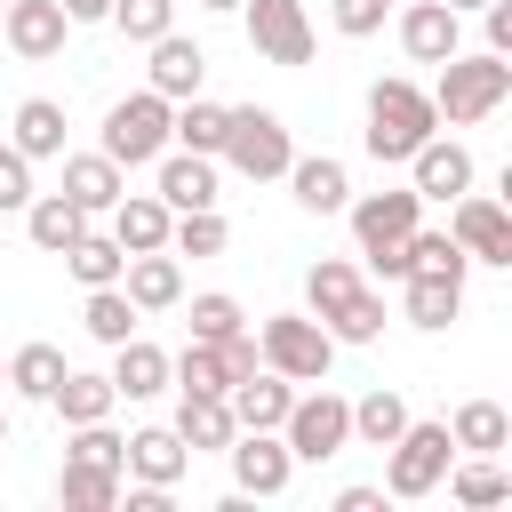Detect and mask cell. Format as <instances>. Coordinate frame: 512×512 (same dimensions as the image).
<instances>
[{"instance_id": "obj_1", "label": "cell", "mask_w": 512, "mask_h": 512, "mask_svg": "<svg viewBox=\"0 0 512 512\" xmlns=\"http://www.w3.org/2000/svg\"><path fill=\"white\" fill-rule=\"evenodd\" d=\"M424 96H432L440 128H480V120L512 96V56H488V48H480V56H464V48H456Z\"/></svg>"}, {"instance_id": "obj_2", "label": "cell", "mask_w": 512, "mask_h": 512, "mask_svg": "<svg viewBox=\"0 0 512 512\" xmlns=\"http://www.w3.org/2000/svg\"><path fill=\"white\" fill-rule=\"evenodd\" d=\"M432 128H440V112H432V96H424L416 80L392 72V80L368 88V160H384V168L400 160V168H408V152H416Z\"/></svg>"}, {"instance_id": "obj_3", "label": "cell", "mask_w": 512, "mask_h": 512, "mask_svg": "<svg viewBox=\"0 0 512 512\" xmlns=\"http://www.w3.org/2000/svg\"><path fill=\"white\" fill-rule=\"evenodd\" d=\"M216 160H232L248 184H272V176H288V160H296V144H288V120L272 112V104H224V152Z\"/></svg>"}, {"instance_id": "obj_4", "label": "cell", "mask_w": 512, "mask_h": 512, "mask_svg": "<svg viewBox=\"0 0 512 512\" xmlns=\"http://www.w3.org/2000/svg\"><path fill=\"white\" fill-rule=\"evenodd\" d=\"M448 464H456V440H448V424H432V416H408V424H400V440L384 448V496L416 504V496H432V488L448 480Z\"/></svg>"}, {"instance_id": "obj_5", "label": "cell", "mask_w": 512, "mask_h": 512, "mask_svg": "<svg viewBox=\"0 0 512 512\" xmlns=\"http://www.w3.org/2000/svg\"><path fill=\"white\" fill-rule=\"evenodd\" d=\"M256 360L280 368L288 384H328V368H336V336H328L312 312H272V320L256 328Z\"/></svg>"}, {"instance_id": "obj_6", "label": "cell", "mask_w": 512, "mask_h": 512, "mask_svg": "<svg viewBox=\"0 0 512 512\" xmlns=\"http://www.w3.org/2000/svg\"><path fill=\"white\" fill-rule=\"evenodd\" d=\"M280 440H288L296 464H328V456H344V448H352V400L328 392V384L296 392L288 416H280Z\"/></svg>"}, {"instance_id": "obj_7", "label": "cell", "mask_w": 512, "mask_h": 512, "mask_svg": "<svg viewBox=\"0 0 512 512\" xmlns=\"http://www.w3.org/2000/svg\"><path fill=\"white\" fill-rule=\"evenodd\" d=\"M168 96H152V88H136V96H120L112 112H104V160H120V168H152L160 152H168Z\"/></svg>"}, {"instance_id": "obj_8", "label": "cell", "mask_w": 512, "mask_h": 512, "mask_svg": "<svg viewBox=\"0 0 512 512\" xmlns=\"http://www.w3.org/2000/svg\"><path fill=\"white\" fill-rule=\"evenodd\" d=\"M248 16V48L264 64H312V16L304 0H240Z\"/></svg>"}, {"instance_id": "obj_9", "label": "cell", "mask_w": 512, "mask_h": 512, "mask_svg": "<svg viewBox=\"0 0 512 512\" xmlns=\"http://www.w3.org/2000/svg\"><path fill=\"white\" fill-rule=\"evenodd\" d=\"M448 240H456L472 264H512V216H504V200L456 192V200H448Z\"/></svg>"}, {"instance_id": "obj_10", "label": "cell", "mask_w": 512, "mask_h": 512, "mask_svg": "<svg viewBox=\"0 0 512 512\" xmlns=\"http://www.w3.org/2000/svg\"><path fill=\"white\" fill-rule=\"evenodd\" d=\"M344 216H352V240H360V248H384V240H408V232L424 224V192H416V184H384V192L344 200Z\"/></svg>"}, {"instance_id": "obj_11", "label": "cell", "mask_w": 512, "mask_h": 512, "mask_svg": "<svg viewBox=\"0 0 512 512\" xmlns=\"http://www.w3.org/2000/svg\"><path fill=\"white\" fill-rule=\"evenodd\" d=\"M232 488L240 496H280L288 480H296V456H288V440L280 432H232Z\"/></svg>"}, {"instance_id": "obj_12", "label": "cell", "mask_w": 512, "mask_h": 512, "mask_svg": "<svg viewBox=\"0 0 512 512\" xmlns=\"http://www.w3.org/2000/svg\"><path fill=\"white\" fill-rule=\"evenodd\" d=\"M400 48L416 64H448L464 48V16L448 0H400Z\"/></svg>"}, {"instance_id": "obj_13", "label": "cell", "mask_w": 512, "mask_h": 512, "mask_svg": "<svg viewBox=\"0 0 512 512\" xmlns=\"http://www.w3.org/2000/svg\"><path fill=\"white\" fill-rule=\"evenodd\" d=\"M152 48V64H144V88L152 96H168V104H184V96H200V80H208V56H200V40H184L176 24L160 32V40H144Z\"/></svg>"}, {"instance_id": "obj_14", "label": "cell", "mask_w": 512, "mask_h": 512, "mask_svg": "<svg viewBox=\"0 0 512 512\" xmlns=\"http://www.w3.org/2000/svg\"><path fill=\"white\" fill-rule=\"evenodd\" d=\"M64 32H72V16H64L56 0H8V8H0V40H8L24 64H48V56L64 48Z\"/></svg>"}, {"instance_id": "obj_15", "label": "cell", "mask_w": 512, "mask_h": 512, "mask_svg": "<svg viewBox=\"0 0 512 512\" xmlns=\"http://www.w3.org/2000/svg\"><path fill=\"white\" fill-rule=\"evenodd\" d=\"M472 176H480V168H472V152H464V144H448L440 128L408 152V184H416L424 200H456V192H472Z\"/></svg>"}, {"instance_id": "obj_16", "label": "cell", "mask_w": 512, "mask_h": 512, "mask_svg": "<svg viewBox=\"0 0 512 512\" xmlns=\"http://www.w3.org/2000/svg\"><path fill=\"white\" fill-rule=\"evenodd\" d=\"M288 400H296V384H288L280 368H264V360H256V368L224 392V408H232V424H240V432H280Z\"/></svg>"}, {"instance_id": "obj_17", "label": "cell", "mask_w": 512, "mask_h": 512, "mask_svg": "<svg viewBox=\"0 0 512 512\" xmlns=\"http://www.w3.org/2000/svg\"><path fill=\"white\" fill-rule=\"evenodd\" d=\"M152 168H160V184H152V192L168 200V216H184V208H216V160H208V152L168 144Z\"/></svg>"}, {"instance_id": "obj_18", "label": "cell", "mask_w": 512, "mask_h": 512, "mask_svg": "<svg viewBox=\"0 0 512 512\" xmlns=\"http://www.w3.org/2000/svg\"><path fill=\"white\" fill-rule=\"evenodd\" d=\"M120 472H136L144 488H176V480L192 472V448L176 440V424H144V432H128V456H120Z\"/></svg>"}, {"instance_id": "obj_19", "label": "cell", "mask_w": 512, "mask_h": 512, "mask_svg": "<svg viewBox=\"0 0 512 512\" xmlns=\"http://www.w3.org/2000/svg\"><path fill=\"white\" fill-rule=\"evenodd\" d=\"M80 216H104L120 192H128V168L120 160H104V152H64V184H56Z\"/></svg>"}, {"instance_id": "obj_20", "label": "cell", "mask_w": 512, "mask_h": 512, "mask_svg": "<svg viewBox=\"0 0 512 512\" xmlns=\"http://www.w3.org/2000/svg\"><path fill=\"white\" fill-rule=\"evenodd\" d=\"M288 192H296V208H304V216H344V200H352V168H344V160H328V152L288 160Z\"/></svg>"}, {"instance_id": "obj_21", "label": "cell", "mask_w": 512, "mask_h": 512, "mask_svg": "<svg viewBox=\"0 0 512 512\" xmlns=\"http://www.w3.org/2000/svg\"><path fill=\"white\" fill-rule=\"evenodd\" d=\"M120 288H128L136 312H168V304H184V264L168 248H144V256L120 264Z\"/></svg>"}, {"instance_id": "obj_22", "label": "cell", "mask_w": 512, "mask_h": 512, "mask_svg": "<svg viewBox=\"0 0 512 512\" xmlns=\"http://www.w3.org/2000/svg\"><path fill=\"white\" fill-rule=\"evenodd\" d=\"M232 408H224V392H176V440L192 448V456H224L232 448Z\"/></svg>"}, {"instance_id": "obj_23", "label": "cell", "mask_w": 512, "mask_h": 512, "mask_svg": "<svg viewBox=\"0 0 512 512\" xmlns=\"http://www.w3.org/2000/svg\"><path fill=\"white\" fill-rule=\"evenodd\" d=\"M104 216H112V240H120L128 256H144V248H168V200H160V192H120Z\"/></svg>"}, {"instance_id": "obj_24", "label": "cell", "mask_w": 512, "mask_h": 512, "mask_svg": "<svg viewBox=\"0 0 512 512\" xmlns=\"http://www.w3.org/2000/svg\"><path fill=\"white\" fill-rule=\"evenodd\" d=\"M400 312H408V328L440 336V328H456V312H464V280H432V272H408V280H400Z\"/></svg>"}, {"instance_id": "obj_25", "label": "cell", "mask_w": 512, "mask_h": 512, "mask_svg": "<svg viewBox=\"0 0 512 512\" xmlns=\"http://www.w3.org/2000/svg\"><path fill=\"white\" fill-rule=\"evenodd\" d=\"M112 392H120V400H160V392H168V352L144 344V336L112 344Z\"/></svg>"}, {"instance_id": "obj_26", "label": "cell", "mask_w": 512, "mask_h": 512, "mask_svg": "<svg viewBox=\"0 0 512 512\" xmlns=\"http://www.w3.org/2000/svg\"><path fill=\"white\" fill-rule=\"evenodd\" d=\"M48 408H56L64 424H104V416L120 408V392H112V376H88V368H64V376H56V392H48Z\"/></svg>"}, {"instance_id": "obj_27", "label": "cell", "mask_w": 512, "mask_h": 512, "mask_svg": "<svg viewBox=\"0 0 512 512\" xmlns=\"http://www.w3.org/2000/svg\"><path fill=\"white\" fill-rule=\"evenodd\" d=\"M8 144H16L24 160H56V152H64V104H56V96H24Z\"/></svg>"}, {"instance_id": "obj_28", "label": "cell", "mask_w": 512, "mask_h": 512, "mask_svg": "<svg viewBox=\"0 0 512 512\" xmlns=\"http://www.w3.org/2000/svg\"><path fill=\"white\" fill-rule=\"evenodd\" d=\"M120 264H128V248H120L112 232H96V224H80V232L64 240V272H72L80 288H104V280H120Z\"/></svg>"}, {"instance_id": "obj_29", "label": "cell", "mask_w": 512, "mask_h": 512, "mask_svg": "<svg viewBox=\"0 0 512 512\" xmlns=\"http://www.w3.org/2000/svg\"><path fill=\"white\" fill-rule=\"evenodd\" d=\"M80 224H96V216H80L64 192H32V200H24V232H32L40 256H64V240H72Z\"/></svg>"}, {"instance_id": "obj_30", "label": "cell", "mask_w": 512, "mask_h": 512, "mask_svg": "<svg viewBox=\"0 0 512 512\" xmlns=\"http://www.w3.org/2000/svg\"><path fill=\"white\" fill-rule=\"evenodd\" d=\"M448 440H456V456H496V448L512 440V416H504L496 400H464V408L448 416Z\"/></svg>"}, {"instance_id": "obj_31", "label": "cell", "mask_w": 512, "mask_h": 512, "mask_svg": "<svg viewBox=\"0 0 512 512\" xmlns=\"http://www.w3.org/2000/svg\"><path fill=\"white\" fill-rule=\"evenodd\" d=\"M136 320H144V312L128 304V288H120V280L88 288V304H80V328H88L96 344H128V336H136Z\"/></svg>"}, {"instance_id": "obj_32", "label": "cell", "mask_w": 512, "mask_h": 512, "mask_svg": "<svg viewBox=\"0 0 512 512\" xmlns=\"http://www.w3.org/2000/svg\"><path fill=\"white\" fill-rule=\"evenodd\" d=\"M64 368H72V360H64L56 344H16V352H8V368H0V384H16V400H48Z\"/></svg>"}, {"instance_id": "obj_33", "label": "cell", "mask_w": 512, "mask_h": 512, "mask_svg": "<svg viewBox=\"0 0 512 512\" xmlns=\"http://www.w3.org/2000/svg\"><path fill=\"white\" fill-rule=\"evenodd\" d=\"M400 424H408V400H400L392 384H376V392L352 400V440H360V448H392Z\"/></svg>"}, {"instance_id": "obj_34", "label": "cell", "mask_w": 512, "mask_h": 512, "mask_svg": "<svg viewBox=\"0 0 512 512\" xmlns=\"http://www.w3.org/2000/svg\"><path fill=\"white\" fill-rule=\"evenodd\" d=\"M168 144H184V152H224V104H208V96H184L176 112H168Z\"/></svg>"}, {"instance_id": "obj_35", "label": "cell", "mask_w": 512, "mask_h": 512, "mask_svg": "<svg viewBox=\"0 0 512 512\" xmlns=\"http://www.w3.org/2000/svg\"><path fill=\"white\" fill-rule=\"evenodd\" d=\"M352 296H360V272H352L344 256H320V264L304 272V312H312V320H336Z\"/></svg>"}, {"instance_id": "obj_36", "label": "cell", "mask_w": 512, "mask_h": 512, "mask_svg": "<svg viewBox=\"0 0 512 512\" xmlns=\"http://www.w3.org/2000/svg\"><path fill=\"white\" fill-rule=\"evenodd\" d=\"M120 480H128V472H104V464H64V472H56V496H64L72 512H112V504H120Z\"/></svg>"}, {"instance_id": "obj_37", "label": "cell", "mask_w": 512, "mask_h": 512, "mask_svg": "<svg viewBox=\"0 0 512 512\" xmlns=\"http://www.w3.org/2000/svg\"><path fill=\"white\" fill-rule=\"evenodd\" d=\"M224 240H232V224H224L216 208H184V216H168V256H224Z\"/></svg>"}, {"instance_id": "obj_38", "label": "cell", "mask_w": 512, "mask_h": 512, "mask_svg": "<svg viewBox=\"0 0 512 512\" xmlns=\"http://www.w3.org/2000/svg\"><path fill=\"white\" fill-rule=\"evenodd\" d=\"M448 496H456V504H472V512H488V504H504V496H512V480H504V464H496V456H472V464H448Z\"/></svg>"}, {"instance_id": "obj_39", "label": "cell", "mask_w": 512, "mask_h": 512, "mask_svg": "<svg viewBox=\"0 0 512 512\" xmlns=\"http://www.w3.org/2000/svg\"><path fill=\"white\" fill-rule=\"evenodd\" d=\"M408 272H432V280H464V272H472V256H464L448 232H424V224H416V232H408Z\"/></svg>"}, {"instance_id": "obj_40", "label": "cell", "mask_w": 512, "mask_h": 512, "mask_svg": "<svg viewBox=\"0 0 512 512\" xmlns=\"http://www.w3.org/2000/svg\"><path fill=\"white\" fill-rule=\"evenodd\" d=\"M320 328H328L336 344H376V336H384V296H376V288L360 280V296H352V304H344L336 320H320Z\"/></svg>"}, {"instance_id": "obj_41", "label": "cell", "mask_w": 512, "mask_h": 512, "mask_svg": "<svg viewBox=\"0 0 512 512\" xmlns=\"http://www.w3.org/2000/svg\"><path fill=\"white\" fill-rule=\"evenodd\" d=\"M72 440H64V464H104V472H120V456H128V440L112 432V416L104 424H64Z\"/></svg>"}, {"instance_id": "obj_42", "label": "cell", "mask_w": 512, "mask_h": 512, "mask_svg": "<svg viewBox=\"0 0 512 512\" xmlns=\"http://www.w3.org/2000/svg\"><path fill=\"white\" fill-rule=\"evenodd\" d=\"M104 24H120V40H136V48H144V40H160V32L176 24V0H112V16H104Z\"/></svg>"}, {"instance_id": "obj_43", "label": "cell", "mask_w": 512, "mask_h": 512, "mask_svg": "<svg viewBox=\"0 0 512 512\" xmlns=\"http://www.w3.org/2000/svg\"><path fill=\"white\" fill-rule=\"evenodd\" d=\"M200 344H216V336H232V328H248V312H240V296H224V288H208V296H192V320H184Z\"/></svg>"}, {"instance_id": "obj_44", "label": "cell", "mask_w": 512, "mask_h": 512, "mask_svg": "<svg viewBox=\"0 0 512 512\" xmlns=\"http://www.w3.org/2000/svg\"><path fill=\"white\" fill-rule=\"evenodd\" d=\"M24 200H32V160L0 144V216H24Z\"/></svg>"}, {"instance_id": "obj_45", "label": "cell", "mask_w": 512, "mask_h": 512, "mask_svg": "<svg viewBox=\"0 0 512 512\" xmlns=\"http://www.w3.org/2000/svg\"><path fill=\"white\" fill-rule=\"evenodd\" d=\"M336 32H344V40L384 32V0H336Z\"/></svg>"}, {"instance_id": "obj_46", "label": "cell", "mask_w": 512, "mask_h": 512, "mask_svg": "<svg viewBox=\"0 0 512 512\" xmlns=\"http://www.w3.org/2000/svg\"><path fill=\"white\" fill-rule=\"evenodd\" d=\"M360 256H368V272H376V280H392V288L408 280V240H384V248H360Z\"/></svg>"}, {"instance_id": "obj_47", "label": "cell", "mask_w": 512, "mask_h": 512, "mask_svg": "<svg viewBox=\"0 0 512 512\" xmlns=\"http://www.w3.org/2000/svg\"><path fill=\"white\" fill-rule=\"evenodd\" d=\"M480 24H488V56H512V0H488Z\"/></svg>"}, {"instance_id": "obj_48", "label": "cell", "mask_w": 512, "mask_h": 512, "mask_svg": "<svg viewBox=\"0 0 512 512\" xmlns=\"http://www.w3.org/2000/svg\"><path fill=\"white\" fill-rule=\"evenodd\" d=\"M336 512H384V488H360L352 480V488H336Z\"/></svg>"}, {"instance_id": "obj_49", "label": "cell", "mask_w": 512, "mask_h": 512, "mask_svg": "<svg viewBox=\"0 0 512 512\" xmlns=\"http://www.w3.org/2000/svg\"><path fill=\"white\" fill-rule=\"evenodd\" d=\"M56 8H64L72 24H104V16H112V0H56Z\"/></svg>"}, {"instance_id": "obj_50", "label": "cell", "mask_w": 512, "mask_h": 512, "mask_svg": "<svg viewBox=\"0 0 512 512\" xmlns=\"http://www.w3.org/2000/svg\"><path fill=\"white\" fill-rule=\"evenodd\" d=\"M448 8H456V16H480V8H488V0H448Z\"/></svg>"}, {"instance_id": "obj_51", "label": "cell", "mask_w": 512, "mask_h": 512, "mask_svg": "<svg viewBox=\"0 0 512 512\" xmlns=\"http://www.w3.org/2000/svg\"><path fill=\"white\" fill-rule=\"evenodd\" d=\"M200 8H216V16H232V8H240V0H200Z\"/></svg>"}, {"instance_id": "obj_52", "label": "cell", "mask_w": 512, "mask_h": 512, "mask_svg": "<svg viewBox=\"0 0 512 512\" xmlns=\"http://www.w3.org/2000/svg\"><path fill=\"white\" fill-rule=\"evenodd\" d=\"M0 448H8V416H0Z\"/></svg>"}, {"instance_id": "obj_53", "label": "cell", "mask_w": 512, "mask_h": 512, "mask_svg": "<svg viewBox=\"0 0 512 512\" xmlns=\"http://www.w3.org/2000/svg\"><path fill=\"white\" fill-rule=\"evenodd\" d=\"M384 8H400V0H384Z\"/></svg>"}, {"instance_id": "obj_54", "label": "cell", "mask_w": 512, "mask_h": 512, "mask_svg": "<svg viewBox=\"0 0 512 512\" xmlns=\"http://www.w3.org/2000/svg\"><path fill=\"white\" fill-rule=\"evenodd\" d=\"M0 8H8V0H0Z\"/></svg>"}]
</instances>
